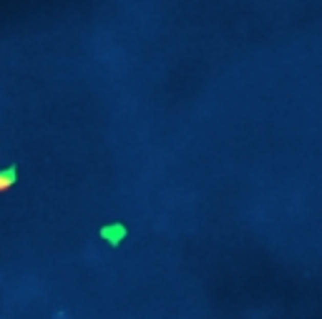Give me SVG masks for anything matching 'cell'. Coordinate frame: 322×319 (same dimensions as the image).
<instances>
[{
    "label": "cell",
    "mask_w": 322,
    "mask_h": 319,
    "mask_svg": "<svg viewBox=\"0 0 322 319\" xmlns=\"http://www.w3.org/2000/svg\"><path fill=\"white\" fill-rule=\"evenodd\" d=\"M101 236H103L106 241H111V246H118V244L123 241V236H126V226H123V224L103 226V229H101Z\"/></svg>",
    "instance_id": "6da1fadb"
},
{
    "label": "cell",
    "mask_w": 322,
    "mask_h": 319,
    "mask_svg": "<svg viewBox=\"0 0 322 319\" xmlns=\"http://www.w3.org/2000/svg\"><path fill=\"white\" fill-rule=\"evenodd\" d=\"M13 184H15V166L0 171V189H10Z\"/></svg>",
    "instance_id": "7a4b0ae2"
}]
</instances>
